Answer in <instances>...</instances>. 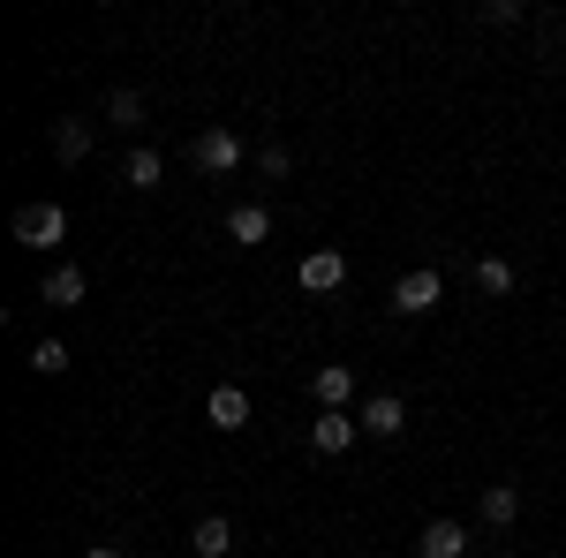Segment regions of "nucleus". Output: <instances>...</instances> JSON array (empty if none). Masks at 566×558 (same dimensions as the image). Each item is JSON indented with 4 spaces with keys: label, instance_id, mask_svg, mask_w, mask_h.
I'll list each match as a JSON object with an SVG mask.
<instances>
[{
    "label": "nucleus",
    "instance_id": "obj_1",
    "mask_svg": "<svg viewBox=\"0 0 566 558\" xmlns=\"http://www.w3.org/2000/svg\"><path fill=\"white\" fill-rule=\"evenodd\" d=\"M61 234H69V212L61 204H23L15 212V242L23 250H61Z\"/></svg>",
    "mask_w": 566,
    "mask_h": 558
},
{
    "label": "nucleus",
    "instance_id": "obj_2",
    "mask_svg": "<svg viewBox=\"0 0 566 558\" xmlns=\"http://www.w3.org/2000/svg\"><path fill=\"white\" fill-rule=\"evenodd\" d=\"M438 295H446V280H438L431 264H416V272H400V287H392V309H400V317H423V309H438Z\"/></svg>",
    "mask_w": 566,
    "mask_h": 558
},
{
    "label": "nucleus",
    "instance_id": "obj_3",
    "mask_svg": "<svg viewBox=\"0 0 566 558\" xmlns=\"http://www.w3.org/2000/svg\"><path fill=\"white\" fill-rule=\"evenodd\" d=\"M189 159H197L205 173H234V167H242V136H234V129H205L197 144H189Z\"/></svg>",
    "mask_w": 566,
    "mask_h": 558
},
{
    "label": "nucleus",
    "instance_id": "obj_4",
    "mask_svg": "<svg viewBox=\"0 0 566 558\" xmlns=\"http://www.w3.org/2000/svg\"><path fill=\"white\" fill-rule=\"evenodd\" d=\"M355 438H363V423H355L348 408H325V415L310 423V445H317V453H348Z\"/></svg>",
    "mask_w": 566,
    "mask_h": 558
},
{
    "label": "nucleus",
    "instance_id": "obj_5",
    "mask_svg": "<svg viewBox=\"0 0 566 558\" xmlns=\"http://www.w3.org/2000/svg\"><path fill=\"white\" fill-rule=\"evenodd\" d=\"M355 423L370 430V438H400V430H408V408H400V392H370Z\"/></svg>",
    "mask_w": 566,
    "mask_h": 558
},
{
    "label": "nucleus",
    "instance_id": "obj_6",
    "mask_svg": "<svg viewBox=\"0 0 566 558\" xmlns=\"http://www.w3.org/2000/svg\"><path fill=\"white\" fill-rule=\"evenodd\" d=\"M340 280H348V257H340V250H310L303 257V287L310 295H333Z\"/></svg>",
    "mask_w": 566,
    "mask_h": 558
},
{
    "label": "nucleus",
    "instance_id": "obj_7",
    "mask_svg": "<svg viewBox=\"0 0 566 558\" xmlns=\"http://www.w3.org/2000/svg\"><path fill=\"white\" fill-rule=\"evenodd\" d=\"M205 415H212L219 430H242V423H250V392H242V386H212Z\"/></svg>",
    "mask_w": 566,
    "mask_h": 558
},
{
    "label": "nucleus",
    "instance_id": "obj_8",
    "mask_svg": "<svg viewBox=\"0 0 566 558\" xmlns=\"http://www.w3.org/2000/svg\"><path fill=\"white\" fill-rule=\"evenodd\" d=\"M189 551H197V558H227V551H234V520L205 514V520H197V536H189Z\"/></svg>",
    "mask_w": 566,
    "mask_h": 558
},
{
    "label": "nucleus",
    "instance_id": "obj_9",
    "mask_svg": "<svg viewBox=\"0 0 566 558\" xmlns=\"http://www.w3.org/2000/svg\"><path fill=\"white\" fill-rule=\"evenodd\" d=\"M416 551H423V558H461V551H469V528H461V520H431Z\"/></svg>",
    "mask_w": 566,
    "mask_h": 558
},
{
    "label": "nucleus",
    "instance_id": "obj_10",
    "mask_svg": "<svg viewBox=\"0 0 566 558\" xmlns=\"http://www.w3.org/2000/svg\"><path fill=\"white\" fill-rule=\"evenodd\" d=\"M227 234H234L242 250H258L264 234H272V212H264V204H234V212H227Z\"/></svg>",
    "mask_w": 566,
    "mask_h": 558
},
{
    "label": "nucleus",
    "instance_id": "obj_11",
    "mask_svg": "<svg viewBox=\"0 0 566 558\" xmlns=\"http://www.w3.org/2000/svg\"><path fill=\"white\" fill-rule=\"evenodd\" d=\"M84 272H76V264H53V272H45V302H53V309H76V302H84Z\"/></svg>",
    "mask_w": 566,
    "mask_h": 558
},
{
    "label": "nucleus",
    "instance_id": "obj_12",
    "mask_svg": "<svg viewBox=\"0 0 566 558\" xmlns=\"http://www.w3.org/2000/svg\"><path fill=\"white\" fill-rule=\"evenodd\" d=\"M159 173H167V159H159L151 144H136L129 159H122V181H129V189H159Z\"/></svg>",
    "mask_w": 566,
    "mask_h": 558
},
{
    "label": "nucleus",
    "instance_id": "obj_13",
    "mask_svg": "<svg viewBox=\"0 0 566 558\" xmlns=\"http://www.w3.org/2000/svg\"><path fill=\"white\" fill-rule=\"evenodd\" d=\"M483 520H491V528H514V520H522V491H514V483H491V491H483Z\"/></svg>",
    "mask_w": 566,
    "mask_h": 558
},
{
    "label": "nucleus",
    "instance_id": "obj_14",
    "mask_svg": "<svg viewBox=\"0 0 566 558\" xmlns=\"http://www.w3.org/2000/svg\"><path fill=\"white\" fill-rule=\"evenodd\" d=\"M84 151H91V122H76V114H69V122H53V159H69V167H76Z\"/></svg>",
    "mask_w": 566,
    "mask_h": 558
},
{
    "label": "nucleus",
    "instance_id": "obj_15",
    "mask_svg": "<svg viewBox=\"0 0 566 558\" xmlns=\"http://www.w3.org/2000/svg\"><path fill=\"white\" fill-rule=\"evenodd\" d=\"M317 400H325V408H348L355 400V370L348 362H325V370H317Z\"/></svg>",
    "mask_w": 566,
    "mask_h": 558
},
{
    "label": "nucleus",
    "instance_id": "obj_16",
    "mask_svg": "<svg viewBox=\"0 0 566 558\" xmlns=\"http://www.w3.org/2000/svg\"><path fill=\"white\" fill-rule=\"evenodd\" d=\"M106 122H114V129H136V122H144V91H114V98H106Z\"/></svg>",
    "mask_w": 566,
    "mask_h": 558
},
{
    "label": "nucleus",
    "instance_id": "obj_17",
    "mask_svg": "<svg viewBox=\"0 0 566 558\" xmlns=\"http://www.w3.org/2000/svg\"><path fill=\"white\" fill-rule=\"evenodd\" d=\"M476 287H483V295H514V264H506V257H483L476 264Z\"/></svg>",
    "mask_w": 566,
    "mask_h": 558
},
{
    "label": "nucleus",
    "instance_id": "obj_18",
    "mask_svg": "<svg viewBox=\"0 0 566 558\" xmlns=\"http://www.w3.org/2000/svg\"><path fill=\"white\" fill-rule=\"evenodd\" d=\"M31 370H39V378H61V370H69V347H61V340H39V347H31Z\"/></svg>",
    "mask_w": 566,
    "mask_h": 558
},
{
    "label": "nucleus",
    "instance_id": "obj_19",
    "mask_svg": "<svg viewBox=\"0 0 566 558\" xmlns=\"http://www.w3.org/2000/svg\"><path fill=\"white\" fill-rule=\"evenodd\" d=\"M258 167L272 173V181H287V144H264V151H258Z\"/></svg>",
    "mask_w": 566,
    "mask_h": 558
},
{
    "label": "nucleus",
    "instance_id": "obj_20",
    "mask_svg": "<svg viewBox=\"0 0 566 558\" xmlns=\"http://www.w3.org/2000/svg\"><path fill=\"white\" fill-rule=\"evenodd\" d=\"M84 558H122V551H114V544H91V551Z\"/></svg>",
    "mask_w": 566,
    "mask_h": 558
}]
</instances>
